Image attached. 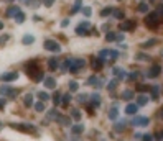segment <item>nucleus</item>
<instances>
[{
	"label": "nucleus",
	"mask_w": 163,
	"mask_h": 141,
	"mask_svg": "<svg viewBox=\"0 0 163 141\" xmlns=\"http://www.w3.org/2000/svg\"><path fill=\"white\" fill-rule=\"evenodd\" d=\"M18 79V72H5V74L0 75V80L2 82H12V80Z\"/></svg>",
	"instance_id": "nucleus-6"
},
{
	"label": "nucleus",
	"mask_w": 163,
	"mask_h": 141,
	"mask_svg": "<svg viewBox=\"0 0 163 141\" xmlns=\"http://www.w3.org/2000/svg\"><path fill=\"white\" fill-rule=\"evenodd\" d=\"M122 99L124 100H132L134 99V92L132 90H124L122 92Z\"/></svg>",
	"instance_id": "nucleus-26"
},
{
	"label": "nucleus",
	"mask_w": 163,
	"mask_h": 141,
	"mask_svg": "<svg viewBox=\"0 0 163 141\" xmlns=\"http://www.w3.org/2000/svg\"><path fill=\"white\" fill-rule=\"evenodd\" d=\"M147 102H148V97H147V95H138L137 97V105H138V107L147 105Z\"/></svg>",
	"instance_id": "nucleus-21"
},
{
	"label": "nucleus",
	"mask_w": 163,
	"mask_h": 141,
	"mask_svg": "<svg viewBox=\"0 0 163 141\" xmlns=\"http://www.w3.org/2000/svg\"><path fill=\"white\" fill-rule=\"evenodd\" d=\"M114 75H117V79H125L127 77V70L122 69V67H114Z\"/></svg>",
	"instance_id": "nucleus-11"
},
{
	"label": "nucleus",
	"mask_w": 163,
	"mask_h": 141,
	"mask_svg": "<svg viewBox=\"0 0 163 141\" xmlns=\"http://www.w3.org/2000/svg\"><path fill=\"white\" fill-rule=\"evenodd\" d=\"M0 128H2V125H0Z\"/></svg>",
	"instance_id": "nucleus-59"
},
{
	"label": "nucleus",
	"mask_w": 163,
	"mask_h": 141,
	"mask_svg": "<svg viewBox=\"0 0 163 141\" xmlns=\"http://www.w3.org/2000/svg\"><path fill=\"white\" fill-rule=\"evenodd\" d=\"M68 25H69V20H68V18H66V20L61 21V26H68Z\"/></svg>",
	"instance_id": "nucleus-54"
},
{
	"label": "nucleus",
	"mask_w": 163,
	"mask_h": 141,
	"mask_svg": "<svg viewBox=\"0 0 163 141\" xmlns=\"http://www.w3.org/2000/svg\"><path fill=\"white\" fill-rule=\"evenodd\" d=\"M142 140L143 141H153V136H152V135H143Z\"/></svg>",
	"instance_id": "nucleus-51"
},
{
	"label": "nucleus",
	"mask_w": 163,
	"mask_h": 141,
	"mask_svg": "<svg viewBox=\"0 0 163 141\" xmlns=\"http://www.w3.org/2000/svg\"><path fill=\"white\" fill-rule=\"evenodd\" d=\"M53 102H54L56 105L61 102V94H59V92H54V94H53Z\"/></svg>",
	"instance_id": "nucleus-38"
},
{
	"label": "nucleus",
	"mask_w": 163,
	"mask_h": 141,
	"mask_svg": "<svg viewBox=\"0 0 163 141\" xmlns=\"http://www.w3.org/2000/svg\"><path fill=\"white\" fill-rule=\"evenodd\" d=\"M43 82H45L46 89H54V87H56V80H54V77H45Z\"/></svg>",
	"instance_id": "nucleus-13"
},
{
	"label": "nucleus",
	"mask_w": 163,
	"mask_h": 141,
	"mask_svg": "<svg viewBox=\"0 0 163 141\" xmlns=\"http://www.w3.org/2000/svg\"><path fill=\"white\" fill-rule=\"evenodd\" d=\"M20 12V8H18V7H10L9 10H7V17H15V15H17V13Z\"/></svg>",
	"instance_id": "nucleus-23"
},
{
	"label": "nucleus",
	"mask_w": 163,
	"mask_h": 141,
	"mask_svg": "<svg viewBox=\"0 0 163 141\" xmlns=\"http://www.w3.org/2000/svg\"><path fill=\"white\" fill-rule=\"evenodd\" d=\"M137 110H138L137 104H130V105H127V107H125V113H127V115H134V113H137Z\"/></svg>",
	"instance_id": "nucleus-14"
},
{
	"label": "nucleus",
	"mask_w": 163,
	"mask_h": 141,
	"mask_svg": "<svg viewBox=\"0 0 163 141\" xmlns=\"http://www.w3.org/2000/svg\"><path fill=\"white\" fill-rule=\"evenodd\" d=\"M43 4H45V7H51L54 4V0H43Z\"/></svg>",
	"instance_id": "nucleus-52"
},
{
	"label": "nucleus",
	"mask_w": 163,
	"mask_h": 141,
	"mask_svg": "<svg viewBox=\"0 0 163 141\" xmlns=\"http://www.w3.org/2000/svg\"><path fill=\"white\" fill-rule=\"evenodd\" d=\"M43 79H45V77H43V74L38 70L36 74H35V80H36V82H40V80H43Z\"/></svg>",
	"instance_id": "nucleus-47"
},
{
	"label": "nucleus",
	"mask_w": 163,
	"mask_h": 141,
	"mask_svg": "<svg viewBox=\"0 0 163 141\" xmlns=\"http://www.w3.org/2000/svg\"><path fill=\"white\" fill-rule=\"evenodd\" d=\"M76 33H78V35H84V36H86V35L89 33V30H84L83 26H78V28H76Z\"/></svg>",
	"instance_id": "nucleus-42"
},
{
	"label": "nucleus",
	"mask_w": 163,
	"mask_h": 141,
	"mask_svg": "<svg viewBox=\"0 0 163 141\" xmlns=\"http://www.w3.org/2000/svg\"><path fill=\"white\" fill-rule=\"evenodd\" d=\"M43 46H45V49L51 51V53H61V46L56 41H53V39H46V41L43 43Z\"/></svg>",
	"instance_id": "nucleus-3"
},
{
	"label": "nucleus",
	"mask_w": 163,
	"mask_h": 141,
	"mask_svg": "<svg viewBox=\"0 0 163 141\" xmlns=\"http://www.w3.org/2000/svg\"><path fill=\"white\" fill-rule=\"evenodd\" d=\"M78 87H79V85H78L76 80H71V82H69V90H71V92H76V90H78Z\"/></svg>",
	"instance_id": "nucleus-41"
},
{
	"label": "nucleus",
	"mask_w": 163,
	"mask_h": 141,
	"mask_svg": "<svg viewBox=\"0 0 163 141\" xmlns=\"http://www.w3.org/2000/svg\"><path fill=\"white\" fill-rule=\"evenodd\" d=\"M25 70H26V74L31 77V75H35L38 72V64H36V61H31L30 64H26L25 66Z\"/></svg>",
	"instance_id": "nucleus-7"
},
{
	"label": "nucleus",
	"mask_w": 163,
	"mask_h": 141,
	"mask_svg": "<svg viewBox=\"0 0 163 141\" xmlns=\"http://www.w3.org/2000/svg\"><path fill=\"white\" fill-rule=\"evenodd\" d=\"M2 28H4V25H2V21H0V30H2Z\"/></svg>",
	"instance_id": "nucleus-58"
},
{
	"label": "nucleus",
	"mask_w": 163,
	"mask_h": 141,
	"mask_svg": "<svg viewBox=\"0 0 163 141\" xmlns=\"http://www.w3.org/2000/svg\"><path fill=\"white\" fill-rule=\"evenodd\" d=\"M15 20H17V23H23V21H25V13L18 12L17 15H15Z\"/></svg>",
	"instance_id": "nucleus-29"
},
{
	"label": "nucleus",
	"mask_w": 163,
	"mask_h": 141,
	"mask_svg": "<svg viewBox=\"0 0 163 141\" xmlns=\"http://www.w3.org/2000/svg\"><path fill=\"white\" fill-rule=\"evenodd\" d=\"M83 10V13L86 15V17H91L92 15V10H91V7H84V8H81Z\"/></svg>",
	"instance_id": "nucleus-46"
},
{
	"label": "nucleus",
	"mask_w": 163,
	"mask_h": 141,
	"mask_svg": "<svg viewBox=\"0 0 163 141\" xmlns=\"http://www.w3.org/2000/svg\"><path fill=\"white\" fill-rule=\"evenodd\" d=\"M138 12H140V13H147V12H148V5H147L145 2H142V4L138 5Z\"/></svg>",
	"instance_id": "nucleus-34"
},
{
	"label": "nucleus",
	"mask_w": 163,
	"mask_h": 141,
	"mask_svg": "<svg viewBox=\"0 0 163 141\" xmlns=\"http://www.w3.org/2000/svg\"><path fill=\"white\" fill-rule=\"evenodd\" d=\"M147 89H150V87H147V85H140V87H138V90H147Z\"/></svg>",
	"instance_id": "nucleus-56"
},
{
	"label": "nucleus",
	"mask_w": 163,
	"mask_h": 141,
	"mask_svg": "<svg viewBox=\"0 0 163 141\" xmlns=\"http://www.w3.org/2000/svg\"><path fill=\"white\" fill-rule=\"evenodd\" d=\"M160 70H162V67H160L158 64H153V66L148 69V77H158Z\"/></svg>",
	"instance_id": "nucleus-10"
},
{
	"label": "nucleus",
	"mask_w": 163,
	"mask_h": 141,
	"mask_svg": "<svg viewBox=\"0 0 163 141\" xmlns=\"http://www.w3.org/2000/svg\"><path fill=\"white\" fill-rule=\"evenodd\" d=\"M38 97H40V100H41V102H46V100H50V95H48L46 92H38Z\"/></svg>",
	"instance_id": "nucleus-35"
},
{
	"label": "nucleus",
	"mask_w": 163,
	"mask_h": 141,
	"mask_svg": "<svg viewBox=\"0 0 163 141\" xmlns=\"http://www.w3.org/2000/svg\"><path fill=\"white\" fill-rule=\"evenodd\" d=\"M69 100H71V94H64L59 104L63 105V107H68V105H69Z\"/></svg>",
	"instance_id": "nucleus-25"
},
{
	"label": "nucleus",
	"mask_w": 163,
	"mask_h": 141,
	"mask_svg": "<svg viewBox=\"0 0 163 141\" xmlns=\"http://www.w3.org/2000/svg\"><path fill=\"white\" fill-rule=\"evenodd\" d=\"M92 69L94 70H100L102 69V59H94V62H92Z\"/></svg>",
	"instance_id": "nucleus-24"
},
{
	"label": "nucleus",
	"mask_w": 163,
	"mask_h": 141,
	"mask_svg": "<svg viewBox=\"0 0 163 141\" xmlns=\"http://www.w3.org/2000/svg\"><path fill=\"white\" fill-rule=\"evenodd\" d=\"M7 41H9V35H4V36L0 38V46L4 44V43H7Z\"/></svg>",
	"instance_id": "nucleus-50"
},
{
	"label": "nucleus",
	"mask_w": 163,
	"mask_h": 141,
	"mask_svg": "<svg viewBox=\"0 0 163 141\" xmlns=\"http://www.w3.org/2000/svg\"><path fill=\"white\" fill-rule=\"evenodd\" d=\"M150 90H152V99H158V94H160V87H158V85L150 87Z\"/></svg>",
	"instance_id": "nucleus-27"
},
{
	"label": "nucleus",
	"mask_w": 163,
	"mask_h": 141,
	"mask_svg": "<svg viewBox=\"0 0 163 141\" xmlns=\"http://www.w3.org/2000/svg\"><path fill=\"white\" fill-rule=\"evenodd\" d=\"M0 95H5V97H15V95H17V89L10 87V85H2V87H0Z\"/></svg>",
	"instance_id": "nucleus-4"
},
{
	"label": "nucleus",
	"mask_w": 163,
	"mask_h": 141,
	"mask_svg": "<svg viewBox=\"0 0 163 141\" xmlns=\"http://www.w3.org/2000/svg\"><path fill=\"white\" fill-rule=\"evenodd\" d=\"M155 43H157V39H155V38H152V39H148L147 43H143V44H142V48H148V46H153Z\"/></svg>",
	"instance_id": "nucleus-44"
},
{
	"label": "nucleus",
	"mask_w": 163,
	"mask_h": 141,
	"mask_svg": "<svg viewBox=\"0 0 163 141\" xmlns=\"http://www.w3.org/2000/svg\"><path fill=\"white\" fill-rule=\"evenodd\" d=\"M83 131H84V125H74V126H71L73 135H81Z\"/></svg>",
	"instance_id": "nucleus-20"
},
{
	"label": "nucleus",
	"mask_w": 163,
	"mask_h": 141,
	"mask_svg": "<svg viewBox=\"0 0 163 141\" xmlns=\"http://www.w3.org/2000/svg\"><path fill=\"white\" fill-rule=\"evenodd\" d=\"M127 75H129L130 80H137L138 75H140V72H138V70H134V72H130V74H127Z\"/></svg>",
	"instance_id": "nucleus-36"
},
{
	"label": "nucleus",
	"mask_w": 163,
	"mask_h": 141,
	"mask_svg": "<svg viewBox=\"0 0 163 141\" xmlns=\"http://www.w3.org/2000/svg\"><path fill=\"white\" fill-rule=\"evenodd\" d=\"M158 21H160V13L158 12H152L148 17L145 18V23L148 28L155 30V28H158Z\"/></svg>",
	"instance_id": "nucleus-2"
},
{
	"label": "nucleus",
	"mask_w": 163,
	"mask_h": 141,
	"mask_svg": "<svg viewBox=\"0 0 163 141\" xmlns=\"http://www.w3.org/2000/svg\"><path fill=\"white\" fill-rule=\"evenodd\" d=\"M91 104H92V107H99L100 105V95L99 94H92L91 95Z\"/></svg>",
	"instance_id": "nucleus-17"
},
{
	"label": "nucleus",
	"mask_w": 163,
	"mask_h": 141,
	"mask_svg": "<svg viewBox=\"0 0 163 141\" xmlns=\"http://www.w3.org/2000/svg\"><path fill=\"white\" fill-rule=\"evenodd\" d=\"M135 59H137V61H150V56H147V54L138 53L137 56H135Z\"/></svg>",
	"instance_id": "nucleus-32"
},
{
	"label": "nucleus",
	"mask_w": 163,
	"mask_h": 141,
	"mask_svg": "<svg viewBox=\"0 0 163 141\" xmlns=\"http://www.w3.org/2000/svg\"><path fill=\"white\" fill-rule=\"evenodd\" d=\"M79 26H83L84 30H89V28H91V21H88V20H86V21H83V23H81Z\"/></svg>",
	"instance_id": "nucleus-48"
},
{
	"label": "nucleus",
	"mask_w": 163,
	"mask_h": 141,
	"mask_svg": "<svg viewBox=\"0 0 163 141\" xmlns=\"http://www.w3.org/2000/svg\"><path fill=\"white\" fill-rule=\"evenodd\" d=\"M5 104H7V99H0V108L4 107Z\"/></svg>",
	"instance_id": "nucleus-55"
},
{
	"label": "nucleus",
	"mask_w": 163,
	"mask_h": 141,
	"mask_svg": "<svg viewBox=\"0 0 163 141\" xmlns=\"http://www.w3.org/2000/svg\"><path fill=\"white\" fill-rule=\"evenodd\" d=\"M112 15L115 18H124V12H122V10H117V8L112 10Z\"/></svg>",
	"instance_id": "nucleus-37"
},
{
	"label": "nucleus",
	"mask_w": 163,
	"mask_h": 141,
	"mask_svg": "<svg viewBox=\"0 0 163 141\" xmlns=\"http://www.w3.org/2000/svg\"><path fill=\"white\" fill-rule=\"evenodd\" d=\"M117 116H119V110H117V104H114L112 108L109 110V120H117Z\"/></svg>",
	"instance_id": "nucleus-12"
},
{
	"label": "nucleus",
	"mask_w": 163,
	"mask_h": 141,
	"mask_svg": "<svg viewBox=\"0 0 163 141\" xmlns=\"http://www.w3.org/2000/svg\"><path fill=\"white\" fill-rule=\"evenodd\" d=\"M105 39H107L109 43H110V41H115V33H112V31H109V33L105 35Z\"/></svg>",
	"instance_id": "nucleus-43"
},
{
	"label": "nucleus",
	"mask_w": 163,
	"mask_h": 141,
	"mask_svg": "<svg viewBox=\"0 0 163 141\" xmlns=\"http://www.w3.org/2000/svg\"><path fill=\"white\" fill-rule=\"evenodd\" d=\"M71 116L74 118L76 121H79L81 120V112L78 110V108H73V110H71Z\"/></svg>",
	"instance_id": "nucleus-28"
},
{
	"label": "nucleus",
	"mask_w": 163,
	"mask_h": 141,
	"mask_svg": "<svg viewBox=\"0 0 163 141\" xmlns=\"http://www.w3.org/2000/svg\"><path fill=\"white\" fill-rule=\"evenodd\" d=\"M117 56H119L117 51H109V54H107V58L112 59V61H114V59H117Z\"/></svg>",
	"instance_id": "nucleus-45"
},
{
	"label": "nucleus",
	"mask_w": 163,
	"mask_h": 141,
	"mask_svg": "<svg viewBox=\"0 0 163 141\" xmlns=\"http://www.w3.org/2000/svg\"><path fill=\"white\" fill-rule=\"evenodd\" d=\"M112 7H105L104 10H102V12H100V15H102V17H107V15H110V13H112Z\"/></svg>",
	"instance_id": "nucleus-40"
},
{
	"label": "nucleus",
	"mask_w": 163,
	"mask_h": 141,
	"mask_svg": "<svg viewBox=\"0 0 163 141\" xmlns=\"http://www.w3.org/2000/svg\"><path fill=\"white\" fill-rule=\"evenodd\" d=\"M59 115H61V113H59L56 108H51L50 112H48V120H58Z\"/></svg>",
	"instance_id": "nucleus-16"
},
{
	"label": "nucleus",
	"mask_w": 163,
	"mask_h": 141,
	"mask_svg": "<svg viewBox=\"0 0 163 141\" xmlns=\"http://www.w3.org/2000/svg\"><path fill=\"white\" fill-rule=\"evenodd\" d=\"M134 28H135V21H132V20H127V21H124V23H120L122 31H132Z\"/></svg>",
	"instance_id": "nucleus-9"
},
{
	"label": "nucleus",
	"mask_w": 163,
	"mask_h": 141,
	"mask_svg": "<svg viewBox=\"0 0 163 141\" xmlns=\"http://www.w3.org/2000/svg\"><path fill=\"white\" fill-rule=\"evenodd\" d=\"M107 54H109V49H102V51H99V58L102 59V58H107Z\"/></svg>",
	"instance_id": "nucleus-49"
},
{
	"label": "nucleus",
	"mask_w": 163,
	"mask_h": 141,
	"mask_svg": "<svg viewBox=\"0 0 163 141\" xmlns=\"http://www.w3.org/2000/svg\"><path fill=\"white\" fill-rule=\"evenodd\" d=\"M48 67H50L51 70H56L59 67V61H58V58H51L50 61H48Z\"/></svg>",
	"instance_id": "nucleus-15"
},
{
	"label": "nucleus",
	"mask_w": 163,
	"mask_h": 141,
	"mask_svg": "<svg viewBox=\"0 0 163 141\" xmlns=\"http://www.w3.org/2000/svg\"><path fill=\"white\" fill-rule=\"evenodd\" d=\"M115 39H117V41H122V39H124V31L119 33V35H115Z\"/></svg>",
	"instance_id": "nucleus-53"
},
{
	"label": "nucleus",
	"mask_w": 163,
	"mask_h": 141,
	"mask_svg": "<svg viewBox=\"0 0 163 141\" xmlns=\"http://www.w3.org/2000/svg\"><path fill=\"white\" fill-rule=\"evenodd\" d=\"M35 110H36V112H43V110H45V102H38V104H35Z\"/></svg>",
	"instance_id": "nucleus-39"
},
{
	"label": "nucleus",
	"mask_w": 163,
	"mask_h": 141,
	"mask_svg": "<svg viewBox=\"0 0 163 141\" xmlns=\"http://www.w3.org/2000/svg\"><path fill=\"white\" fill-rule=\"evenodd\" d=\"M81 10V0H76V4H74V7H73V10H71V15H74V13H78Z\"/></svg>",
	"instance_id": "nucleus-31"
},
{
	"label": "nucleus",
	"mask_w": 163,
	"mask_h": 141,
	"mask_svg": "<svg viewBox=\"0 0 163 141\" xmlns=\"http://www.w3.org/2000/svg\"><path fill=\"white\" fill-rule=\"evenodd\" d=\"M155 138H157V141H160V140H162V133H157V135H155Z\"/></svg>",
	"instance_id": "nucleus-57"
},
{
	"label": "nucleus",
	"mask_w": 163,
	"mask_h": 141,
	"mask_svg": "<svg viewBox=\"0 0 163 141\" xmlns=\"http://www.w3.org/2000/svg\"><path fill=\"white\" fill-rule=\"evenodd\" d=\"M88 100H89V97L86 95V94H79V95H78V102H79V104H88Z\"/></svg>",
	"instance_id": "nucleus-30"
},
{
	"label": "nucleus",
	"mask_w": 163,
	"mask_h": 141,
	"mask_svg": "<svg viewBox=\"0 0 163 141\" xmlns=\"http://www.w3.org/2000/svg\"><path fill=\"white\" fill-rule=\"evenodd\" d=\"M33 41H35L33 35H25V36H23V39H21V43H23V44H31Z\"/></svg>",
	"instance_id": "nucleus-22"
},
{
	"label": "nucleus",
	"mask_w": 163,
	"mask_h": 141,
	"mask_svg": "<svg viewBox=\"0 0 163 141\" xmlns=\"http://www.w3.org/2000/svg\"><path fill=\"white\" fill-rule=\"evenodd\" d=\"M115 87H117V80H110V82L107 84V90L109 92H114V90H115Z\"/></svg>",
	"instance_id": "nucleus-33"
},
{
	"label": "nucleus",
	"mask_w": 163,
	"mask_h": 141,
	"mask_svg": "<svg viewBox=\"0 0 163 141\" xmlns=\"http://www.w3.org/2000/svg\"><path fill=\"white\" fill-rule=\"evenodd\" d=\"M125 120H120V121H119V123H115V126H114V130H115V131H117V133H122V131H124V130H125Z\"/></svg>",
	"instance_id": "nucleus-19"
},
{
	"label": "nucleus",
	"mask_w": 163,
	"mask_h": 141,
	"mask_svg": "<svg viewBox=\"0 0 163 141\" xmlns=\"http://www.w3.org/2000/svg\"><path fill=\"white\" fill-rule=\"evenodd\" d=\"M148 123H150V120L148 118H142V116H135L132 120V125H135V126H147Z\"/></svg>",
	"instance_id": "nucleus-8"
},
{
	"label": "nucleus",
	"mask_w": 163,
	"mask_h": 141,
	"mask_svg": "<svg viewBox=\"0 0 163 141\" xmlns=\"http://www.w3.org/2000/svg\"><path fill=\"white\" fill-rule=\"evenodd\" d=\"M10 126L15 130H20V131H35V126L33 125H28V123H10Z\"/></svg>",
	"instance_id": "nucleus-5"
},
{
	"label": "nucleus",
	"mask_w": 163,
	"mask_h": 141,
	"mask_svg": "<svg viewBox=\"0 0 163 141\" xmlns=\"http://www.w3.org/2000/svg\"><path fill=\"white\" fill-rule=\"evenodd\" d=\"M84 66H86V61L81 58H69L68 59V69L71 70V72H78V70Z\"/></svg>",
	"instance_id": "nucleus-1"
},
{
	"label": "nucleus",
	"mask_w": 163,
	"mask_h": 141,
	"mask_svg": "<svg viewBox=\"0 0 163 141\" xmlns=\"http://www.w3.org/2000/svg\"><path fill=\"white\" fill-rule=\"evenodd\" d=\"M23 105H25V107H31V105H33V95H31V94H26V95L23 97Z\"/></svg>",
	"instance_id": "nucleus-18"
}]
</instances>
